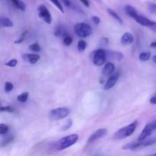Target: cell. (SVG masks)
<instances>
[{
	"label": "cell",
	"instance_id": "32",
	"mask_svg": "<svg viewBox=\"0 0 156 156\" xmlns=\"http://www.w3.org/2000/svg\"><path fill=\"white\" fill-rule=\"evenodd\" d=\"M72 124H73V122H72V120H70L69 119V120H68V121L66 123V124L62 126V130H66V129H69V128L71 127Z\"/></svg>",
	"mask_w": 156,
	"mask_h": 156
},
{
	"label": "cell",
	"instance_id": "34",
	"mask_svg": "<svg viewBox=\"0 0 156 156\" xmlns=\"http://www.w3.org/2000/svg\"><path fill=\"white\" fill-rule=\"evenodd\" d=\"M1 111L2 112H3V111H6V112H13L14 111V109L12 108V107H9V106H7V107H2L1 108Z\"/></svg>",
	"mask_w": 156,
	"mask_h": 156
},
{
	"label": "cell",
	"instance_id": "20",
	"mask_svg": "<svg viewBox=\"0 0 156 156\" xmlns=\"http://www.w3.org/2000/svg\"><path fill=\"white\" fill-rule=\"evenodd\" d=\"M12 2V4L17 8V9H20L21 11H25L26 10V5L24 2H23L21 0H10Z\"/></svg>",
	"mask_w": 156,
	"mask_h": 156
},
{
	"label": "cell",
	"instance_id": "31",
	"mask_svg": "<svg viewBox=\"0 0 156 156\" xmlns=\"http://www.w3.org/2000/svg\"><path fill=\"white\" fill-rule=\"evenodd\" d=\"M108 44V39L106 37H103L101 39L100 43H99V45H100L101 47L104 48V47H106L107 45Z\"/></svg>",
	"mask_w": 156,
	"mask_h": 156
},
{
	"label": "cell",
	"instance_id": "41",
	"mask_svg": "<svg viewBox=\"0 0 156 156\" xmlns=\"http://www.w3.org/2000/svg\"><path fill=\"white\" fill-rule=\"evenodd\" d=\"M150 156H156V153L153 154V155H150Z\"/></svg>",
	"mask_w": 156,
	"mask_h": 156
},
{
	"label": "cell",
	"instance_id": "4",
	"mask_svg": "<svg viewBox=\"0 0 156 156\" xmlns=\"http://www.w3.org/2000/svg\"><path fill=\"white\" fill-rule=\"evenodd\" d=\"M75 33L79 37H87L92 34V27L86 23H78L75 25Z\"/></svg>",
	"mask_w": 156,
	"mask_h": 156
},
{
	"label": "cell",
	"instance_id": "29",
	"mask_svg": "<svg viewBox=\"0 0 156 156\" xmlns=\"http://www.w3.org/2000/svg\"><path fill=\"white\" fill-rule=\"evenodd\" d=\"M72 43H73V38L69 35L63 38V44L65 46H70Z\"/></svg>",
	"mask_w": 156,
	"mask_h": 156
},
{
	"label": "cell",
	"instance_id": "35",
	"mask_svg": "<svg viewBox=\"0 0 156 156\" xmlns=\"http://www.w3.org/2000/svg\"><path fill=\"white\" fill-rule=\"evenodd\" d=\"M26 34H27V31H25V32H23V34H22L21 35V37H20L19 39L18 40V41H15V44H21V43L23 41H24V38H25V37H26Z\"/></svg>",
	"mask_w": 156,
	"mask_h": 156
},
{
	"label": "cell",
	"instance_id": "15",
	"mask_svg": "<svg viewBox=\"0 0 156 156\" xmlns=\"http://www.w3.org/2000/svg\"><path fill=\"white\" fill-rule=\"evenodd\" d=\"M114 69H115V66H114V65L112 62H107V63L105 64V67H104L103 70H102V73H103V75H105V76H111V75L114 74Z\"/></svg>",
	"mask_w": 156,
	"mask_h": 156
},
{
	"label": "cell",
	"instance_id": "10",
	"mask_svg": "<svg viewBox=\"0 0 156 156\" xmlns=\"http://www.w3.org/2000/svg\"><path fill=\"white\" fill-rule=\"evenodd\" d=\"M134 20H135L138 24H140V25L144 26V27H149V29H150V27H152V25L154 23V21H152V20L149 19L148 18L143 16V15H140V14L134 18Z\"/></svg>",
	"mask_w": 156,
	"mask_h": 156
},
{
	"label": "cell",
	"instance_id": "21",
	"mask_svg": "<svg viewBox=\"0 0 156 156\" xmlns=\"http://www.w3.org/2000/svg\"><path fill=\"white\" fill-rule=\"evenodd\" d=\"M28 96H29L28 92H24L18 96L17 100H18L19 102H21V103H24V102L27 101V99H28Z\"/></svg>",
	"mask_w": 156,
	"mask_h": 156
},
{
	"label": "cell",
	"instance_id": "40",
	"mask_svg": "<svg viewBox=\"0 0 156 156\" xmlns=\"http://www.w3.org/2000/svg\"><path fill=\"white\" fill-rule=\"evenodd\" d=\"M152 61H153V62L156 63V55H155V56H154L153 57H152Z\"/></svg>",
	"mask_w": 156,
	"mask_h": 156
},
{
	"label": "cell",
	"instance_id": "11",
	"mask_svg": "<svg viewBox=\"0 0 156 156\" xmlns=\"http://www.w3.org/2000/svg\"><path fill=\"white\" fill-rule=\"evenodd\" d=\"M118 79H119V73H115L113 75H111V76L108 78L106 83H105V86H104L105 90H109L111 89V88H112L113 87L116 85L117 82L118 81Z\"/></svg>",
	"mask_w": 156,
	"mask_h": 156
},
{
	"label": "cell",
	"instance_id": "25",
	"mask_svg": "<svg viewBox=\"0 0 156 156\" xmlns=\"http://www.w3.org/2000/svg\"><path fill=\"white\" fill-rule=\"evenodd\" d=\"M9 127L8 125L4 124V123H1L0 124V134L1 135H5L9 132Z\"/></svg>",
	"mask_w": 156,
	"mask_h": 156
},
{
	"label": "cell",
	"instance_id": "30",
	"mask_svg": "<svg viewBox=\"0 0 156 156\" xmlns=\"http://www.w3.org/2000/svg\"><path fill=\"white\" fill-rule=\"evenodd\" d=\"M17 63H18V61H17V59H11V60H9L8 62H6L5 65L9 67H15V66H16Z\"/></svg>",
	"mask_w": 156,
	"mask_h": 156
},
{
	"label": "cell",
	"instance_id": "14",
	"mask_svg": "<svg viewBox=\"0 0 156 156\" xmlns=\"http://www.w3.org/2000/svg\"><path fill=\"white\" fill-rule=\"evenodd\" d=\"M120 41H121V44L123 45H130L134 41L133 36L132 34L129 33V32H126L123 34L121 39H120Z\"/></svg>",
	"mask_w": 156,
	"mask_h": 156
},
{
	"label": "cell",
	"instance_id": "16",
	"mask_svg": "<svg viewBox=\"0 0 156 156\" xmlns=\"http://www.w3.org/2000/svg\"><path fill=\"white\" fill-rule=\"evenodd\" d=\"M125 12H126V13L127 14L129 17H131L133 19H134V18H135L136 17L139 15V13H138V12L136 11V9L131 5L125 6Z\"/></svg>",
	"mask_w": 156,
	"mask_h": 156
},
{
	"label": "cell",
	"instance_id": "17",
	"mask_svg": "<svg viewBox=\"0 0 156 156\" xmlns=\"http://www.w3.org/2000/svg\"><path fill=\"white\" fill-rule=\"evenodd\" d=\"M54 35L56 37H62L63 38L69 36L66 30V28L63 26H58V27H56V30L54 31Z\"/></svg>",
	"mask_w": 156,
	"mask_h": 156
},
{
	"label": "cell",
	"instance_id": "26",
	"mask_svg": "<svg viewBox=\"0 0 156 156\" xmlns=\"http://www.w3.org/2000/svg\"><path fill=\"white\" fill-rule=\"evenodd\" d=\"M148 9L149 12L152 14L156 15V4L153 2H149L148 3Z\"/></svg>",
	"mask_w": 156,
	"mask_h": 156
},
{
	"label": "cell",
	"instance_id": "38",
	"mask_svg": "<svg viewBox=\"0 0 156 156\" xmlns=\"http://www.w3.org/2000/svg\"><path fill=\"white\" fill-rule=\"evenodd\" d=\"M81 2H82V4L84 5H85L86 7H89L90 5V3H89V1L88 0H80Z\"/></svg>",
	"mask_w": 156,
	"mask_h": 156
},
{
	"label": "cell",
	"instance_id": "42",
	"mask_svg": "<svg viewBox=\"0 0 156 156\" xmlns=\"http://www.w3.org/2000/svg\"><path fill=\"white\" fill-rule=\"evenodd\" d=\"M155 129H156V122H155Z\"/></svg>",
	"mask_w": 156,
	"mask_h": 156
},
{
	"label": "cell",
	"instance_id": "7",
	"mask_svg": "<svg viewBox=\"0 0 156 156\" xmlns=\"http://www.w3.org/2000/svg\"><path fill=\"white\" fill-rule=\"evenodd\" d=\"M38 16L47 24H50L52 23V15L49 9L44 5H40L37 8Z\"/></svg>",
	"mask_w": 156,
	"mask_h": 156
},
{
	"label": "cell",
	"instance_id": "27",
	"mask_svg": "<svg viewBox=\"0 0 156 156\" xmlns=\"http://www.w3.org/2000/svg\"><path fill=\"white\" fill-rule=\"evenodd\" d=\"M29 48H30V50H31V51L36 52V53H37V52H39L40 50H41V47H40L39 44H37V43H34V44L30 45Z\"/></svg>",
	"mask_w": 156,
	"mask_h": 156
},
{
	"label": "cell",
	"instance_id": "28",
	"mask_svg": "<svg viewBox=\"0 0 156 156\" xmlns=\"http://www.w3.org/2000/svg\"><path fill=\"white\" fill-rule=\"evenodd\" d=\"M14 88V85L10 82H7L5 84V91L6 92H10Z\"/></svg>",
	"mask_w": 156,
	"mask_h": 156
},
{
	"label": "cell",
	"instance_id": "2",
	"mask_svg": "<svg viewBox=\"0 0 156 156\" xmlns=\"http://www.w3.org/2000/svg\"><path fill=\"white\" fill-rule=\"evenodd\" d=\"M79 140V136L77 134H71L67 136L63 137L56 143V148L58 150H63V149H67L70 146L76 144V142Z\"/></svg>",
	"mask_w": 156,
	"mask_h": 156
},
{
	"label": "cell",
	"instance_id": "5",
	"mask_svg": "<svg viewBox=\"0 0 156 156\" xmlns=\"http://www.w3.org/2000/svg\"><path fill=\"white\" fill-rule=\"evenodd\" d=\"M70 114L68 108H58L50 111L49 117L52 120H59L66 118Z\"/></svg>",
	"mask_w": 156,
	"mask_h": 156
},
{
	"label": "cell",
	"instance_id": "39",
	"mask_svg": "<svg viewBox=\"0 0 156 156\" xmlns=\"http://www.w3.org/2000/svg\"><path fill=\"white\" fill-rule=\"evenodd\" d=\"M150 47H153V48H156V41H155V42H152V44H150Z\"/></svg>",
	"mask_w": 156,
	"mask_h": 156
},
{
	"label": "cell",
	"instance_id": "12",
	"mask_svg": "<svg viewBox=\"0 0 156 156\" xmlns=\"http://www.w3.org/2000/svg\"><path fill=\"white\" fill-rule=\"evenodd\" d=\"M22 59L25 62H29L30 64H35L40 60L41 56L38 54H34V53H24L22 55Z\"/></svg>",
	"mask_w": 156,
	"mask_h": 156
},
{
	"label": "cell",
	"instance_id": "33",
	"mask_svg": "<svg viewBox=\"0 0 156 156\" xmlns=\"http://www.w3.org/2000/svg\"><path fill=\"white\" fill-rule=\"evenodd\" d=\"M62 2V4L64 5L65 6L68 8H73V2H71V0H61Z\"/></svg>",
	"mask_w": 156,
	"mask_h": 156
},
{
	"label": "cell",
	"instance_id": "36",
	"mask_svg": "<svg viewBox=\"0 0 156 156\" xmlns=\"http://www.w3.org/2000/svg\"><path fill=\"white\" fill-rule=\"evenodd\" d=\"M91 20H92V21L95 24H100V22H101L100 18H99V17H98V16H93L92 18H91Z\"/></svg>",
	"mask_w": 156,
	"mask_h": 156
},
{
	"label": "cell",
	"instance_id": "37",
	"mask_svg": "<svg viewBox=\"0 0 156 156\" xmlns=\"http://www.w3.org/2000/svg\"><path fill=\"white\" fill-rule=\"evenodd\" d=\"M149 101H150V103L152 104V105H156V94L151 98Z\"/></svg>",
	"mask_w": 156,
	"mask_h": 156
},
{
	"label": "cell",
	"instance_id": "24",
	"mask_svg": "<svg viewBox=\"0 0 156 156\" xmlns=\"http://www.w3.org/2000/svg\"><path fill=\"white\" fill-rule=\"evenodd\" d=\"M50 1H51V2L53 3L55 6H56V8H57V9H59L62 13H64L63 8H62V4H61V2L59 1V0H50Z\"/></svg>",
	"mask_w": 156,
	"mask_h": 156
},
{
	"label": "cell",
	"instance_id": "8",
	"mask_svg": "<svg viewBox=\"0 0 156 156\" xmlns=\"http://www.w3.org/2000/svg\"><path fill=\"white\" fill-rule=\"evenodd\" d=\"M155 129V122L153 123H149V124L146 125L144 127V129H143L142 133H140V135L139 136L138 140L139 141H144V140H147L148 137L152 134V131Z\"/></svg>",
	"mask_w": 156,
	"mask_h": 156
},
{
	"label": "cell",
	"instance_id": "18",
	"mask_svg": "<svg viewBox=\"0 0 156 156\" xmlns=\"http://www.w3.org/2000/svg\"><path fill=\"white\" fill-rule=\"evenodd\" d=\"M107 12H108V13L109 14V15H111L112 18H114V19H115L116 21L119 23V24H123V20H122V18H120V15H119L118 14L115 12V11H114L113 9H107Z\"/></svg>",
	"mask_w": 156,
	"mask_h": 156
},
{
	"label": "cell",
	"instance_id": "19",
	"mask_svg": "<svg viewBox=\"0 0 156 156\" xmlns=\"http://www.w3.org/2000/svg\"><path fill=\"white\" fill-rule=\"evenodd\" d=\"M0 24L2 27H12L14 25L13 22L9 18H5V17H2L0 18Z\"/></svg>",
	"mask_w": 156,
	"mask_h": 156
},
{
	"label": "cell",
	"instance_id": "22",
	"mask_svg": "<svg viewBox=\"0 0 156 156\" xmlns=\"http://www.w3.org/2000/svg\"><path fill=\"white\" fill-rule=\"evenodd\" d=\"M151 57V53L149 52H143V53H140V59L143 62H146L148 61Z\"/></svg>",
	"mask_w": 156,
	"mask_h": 156
},
{
	"label": "cell",
	"instance_id": "13",
	"mask_svg": "<svg viewBox=\"0 0 156 156\" xmlns=\"http://www.w3.org/2000/svg\"><path fill=\"white\" fill-rule=\"evenodd\" d=\"M107 59L110 60H121L123 58V54L120 52L112 51V50H106Z\"/></svg>",
	"mask_w": 156,
	"mask_h": 156
},
{
	"label": "cell",
	"instance_id": "23",
	"mask_svg": "<svg viewBox=\"0 0 156 156\" xmlns=\"http://www.w3.org/2000/svg\"><path fill=\"white\" fill-rule=\"evenodd\" d=\"M77 47L78 50H79V52H83L87 47V43L85 42V41H82H82H79V42H78Z\"/></svg>",
	"mask_w": 156,
	"mask_h": 156
},
{
	"label": "cell",
	"instance_id": "3",
	"mask_svg": "<svg viewBox=\"0 0 156 156\" xmlns=\"http://www.w3.org/2000/svg\"><path fill=\"white\" fill-rule=\"evenodd\" d=\"M156 143V139H147L144 141H137L129 143L125 145L123 149L126 150H136L142 147H146V146H152Z\"/></svg>",
	"mask_w": 156,
	"mask_h": 156
},
{
	"label": "cell",
	"instance_id": "1",
	"mask_svg": "<svg viewBox=\"0 0 156 156\" xmlns=\"http://www.w3.org/2000/svg\"><path fill=\"white\" fill-rule=\"evenodd\" d=\"M137 126H138V121L136 120L128 126H124V127L121 128L118 131H117L114 133V138L116 140H123V139L130 136L135 132Z\"/></svg>",
	"mask_w": 156,
	"mask_h": 156
},
{
	"label": "cell",
	"instance_id": "6",
	"mask_svg": "<svg viewBox=\"0 0 156 156\" xmlns=\"http://www.w3.org/2000/svg\"><path fill=\"white\" fill-rule=\"evenodd\" d=\"M93 62L97 66H103L108 60L106 56V50L104 49H98L93 53Z\"/></svg>",
	"mask_w": 156,
	"mask_h": 156
},
{
	"label": "cell",
	"instance_id": "9",
	"mask_svg": "<svg viewBox=\"0 0 156 156\" xmlns=\"http://www.w3.org/2000/svg\"><path fill=\"white\" fill-rule=\"evenodd\" d=\"M107 133H108V129H105V128H101V129H98L94 133H92L90 136V137L88 140V143H92L94 142H95L96 140L105 136Z\"/></svg>",
	"mask_w": 156,
	"mask_h": 156
}]
</instances>
